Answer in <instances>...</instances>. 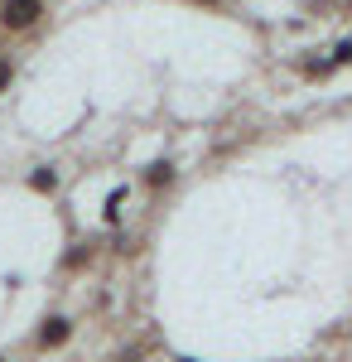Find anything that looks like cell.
Wrapping results in <instances>:
<instances>
[{"label": "cell", "instance_id": "obj_1", "mask_svg": "<svg viewBox=\"0 0 352 362\" xmlns=\"http://www.w3.org/2000/svg\"><path fill=\"white\" fill-rule=\"evenodd\" d=\"M44 20V0H0V29L5 34H25Z\"/></svg>", "mask_w": 352, "mask_h": 362}, {"label": "cell", "instance_id": "obj_2", "mask_svg": "<svg viewBox=\"0 0 352 362\" xmlns=\"http://www.w3.org/2000/svg\"><path fill=\"white\" fill-rule=\"evenodd\" d=\"M68 338H73V319H68V314H49V319L34 329V348H39V353H58Z\"/></svg>", "mask_w": 352, "mask_h": 362}, {"label": "cell", "instance_id": "obj_3", "mask_svg": "<svg viewBox=\"0 0 352 362\" xmlns=\"http://www.w3.org/2000/svg\"><path fill=\"white\" fill-rule=\"evenodd\" d=\"M145 184H150V189H169V184H174V165H169V160H155V165L145 169Z\"/></svg>", "mask_w": 352, "mask_h": 362}, {"label": "cell", "instance_id": "obj_4", "mask_svg": "<svg viewBox=\"0 0 352 362\" xmlns=\"http://www.w3.org/2000/svg\"><path fill=\"white\" fill-rule=\"evenodd\" d=\"M29 189H34V194H54V189H58L54 165H39V169H34V174H29Z\"/></svg>", "mask_w": 352, "mask_h": 362}, {"label": "cell", "instance_id": "obj_5", "mask_svg": "<svg viewBox=\"0 0 352 362\" xmlns=\"http://www.w3.org/2000/svg\"><path fill=\"white\" fill-rule=\"evenodd\" d=\"M87 261H92V247H78V251H68V256H63V271H82Z\"/></svg>", "mask_w": 352, "mask_h": 362}, {"label": "cell", "instance_id": "obj_6", "mask_svg": "<svg viewBox=\"0 0 352 362\" xmlns=\"http://www.w3.org/2000/svg\"><path fill=\"white\" fill-rule=\"evenodd\" d=\"M121 203H126V189H111V198H107V223H116V218H121Z\"/></svg>", "mask_w": 352, "mask_h": 362}, {"label": "cell", "instance_id": "obj_7", "mask_svg": "<svg viewBox=\"0 0 352 362\" xmlns=\"http://www.w3.org/2000/svg\"><path fill=\"white\" fill-rule=\"evenodd\" d=\"M343 63H352V39H343V44L333 49V58H328V68H343Z\"/></svg>", "mask_w": 352, "mask_h": 362}, {"label": "cell", "instance_id": "obj_8", "mask_svg": "<svg viewBox=\"0 0 352 362\" xmlns=\"http://www.w3.org/2000/svg\"><path fill=\"white\" fill-rule=\"evenodd\" d=\"M10 83H15V63H10V58H0V92H5Z\"/></svg>", "mask_w": 352, "mask_h": 362}, {"label": "cell", "instance_id": "obj_9", "mask_svg": "<svg viewBox=\"0 0 352 362\" xmlns=\"http://www.w3.org/2000/svg\"><path fill=\"white\" fill-rule=\"evenodd\" d=\"M116 362H145V353L140 348H126V353H116Z\"/></svg>", "mask_w": 352, "mask_h": 362}, {"label": "cell", "instance_id": "obj_10", "mask_svg": "<svg viewBox=\"0 0 352 362\" xmlns=\"http://www.w3.org/2000/svg\"><path fill=\"white\" fill-rule=\"evenodd\" d=\"M198 5H222V0H198Z\"/></svg>", "mask_w": 352, "mask_h": 362}, {"label": "cell", "instance_id": "obj_11", "mask_svg": "<svg viewBox=\"0 0 352 362\" xmlns=\"http://www.w3.org/2000/svg\"><path fill=\"white\" fill-rule=\"evenodd\" d=\"M179 362H193V358H179Z\"/></svg>", "mask_w": 352, "mask_h": 362}, {"label": "cell", "instance_id": "obj_12", "mask_svg": "<svg viewBox=\"0 0 352 362\" xmlns=\"http://www.w3.org/2000/svg\"><path fill=\"white\" fill-rule=\"evenodd\" d=\"M0 362H5V358H0Z\"/></svg>", "mask_w": 352, "mask_h": 362}]
</instances>
